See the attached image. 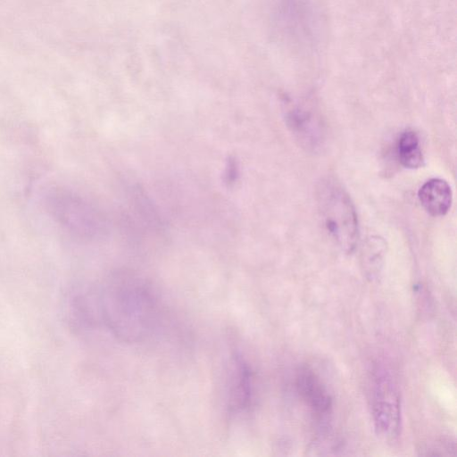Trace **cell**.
Returning <instances> with one entry per match:
<instances>
[{"label": "cell", "instance_id": "10", "mask_svg": "<svg viewBox=\"0 0 457 457\" xmlns=\"http://www.w3.org/2000/svg\"><path fill=\"white\" fill-rule=\"evenodd\" d=\"M129 204L137 218L147 228L161 231L164 228L162 217L146 193L138 187H132L129 193Z\"/></svg>", "mask_w": 457, "mask_h": 457}, {"label": "cell", "instance_id": "6", "mask_svg": "<svg viewBox=\"0 0 457 457\" xmlns=\"http://www.w3.org/2000/svg\"><path fill=\"white\" fill-rule=\"evenodd\" d=\"M228 371L227 409L231 415L241 414L248 411L253 403V373L239 353L233 354Z\"/></svg>", "mask_w": 457, "mask_h": 457}, {"label": "cell", "instance_id": "5", "mask_svg": "<svg viewBox=\"0 0 457 457\" xmlns=\"http://www.w3.org/2000/svg\"><path fill=\"white\" fill-rule=\"evenodd\" d=\"M371 412L377 433L386 438H396L401 429V399L391 375L383 368L372 372L370 386Z\"/></svg>", "mask_w": 457, "mask_h": 457}, {"label": "cell", "instance_id": "7", "mask_svg": "<svg viewBox=\"0 0 457 457\" xmlns=\"http://www.w3.org/2000/svg\"><path fill=\"white\" fill-rule=\"evenodd\" d=\"M285 121L298 141L299 145L308 151L315 152L324 143V129L318 114L303 105L287 108Z\"/></svg>", "mask_w": 457, "mask_h": 457}, {"label": "cell", "instance_id": "2", "mask_svg": "<svg viewBox=\"0 0 457 457\" xmlns=\"http://www.w3.org/2000/svg\"><path fill=\"white\" fill-rule=\"evenodd\" d=\"M43 202L52 220L71 237L96 242L110 234V221L104 211L71 188L51 187Z\"/></svg>", "mask_w": 457, "mask_h": 457}, {"label": "cell", "instance_id": "1", "mask_svg": "<svg viewBox=\"0 0 457 457\" xmlns=\"http://www.w3.org/2000/svg\"><path fill=\"white\" fill-rule=\"evenodd\" d=\"M99 320L121 342L135 344L150 337L161 320L159 298L148 280L120 269L101 284L96 297Z\"/></svg>", "mask_w": 457, "mask_h": 457}, {"label": "cell", "instance_id": "12", "mask_svg": "<svg viewBox=\"0 0 457 457\" xmlns=\"http://www.w3.org/2000/svg\"><path fill=\"white\" fill-rule=\"evenodd\" d=\"M363 252V265L369 278L378 277L381 267L384 253V244L380 239H370Z\"/></svg>", "mask_w": 457, "mask_h": 457}, {"label": "cell", "instance_id": "11", "mask_svg": "<svg viewBox=\"0 0 457 457\" xmlns=\"http://www.w3.org/2000/svg\"><path fill=\"white\" fill-rule=\"evenodd\" d=\"M396 153L400 163L408 169L422 166L423 155L418 134L411 129L404 130L399 137Z\"/></svg>", "mask_w": 457, "mask_h": 457}, {"label": "cell", "instance_id": "8", "mask_svg": "<svg viewBox=\"0 0 457 457\" xmlns=\"http://www.w3.org/2000/svg\"><path fill=\"white\" fill-rule=\"evenodd\" d=\"M297 392L318 419H325L332 408V397L319 375L310 367H302L296 375Z\"/></svg>", "mask_w": 457, "mask_h": 457}, {"label": "cell", "instance_id": "13", "mask_svg": "<svg viewBox=\"0 0 457 457\" xmlns=\"http://www.w3.org/2000/svg\"><path fill=\"white\" fill-rule=\"evenodd\" d=\"M238 178V163L235 157L230 156L227 162L223 172V181L228 186L236 183Z\"/></svg>", "mask_w": 457, "mask_h": 457}, {"label": "cell", "instance_id": "3", "mask_svg": "<svg viewBox=\"0 0 457 457\" xmlns=\"http://www.w3.org/2000/svg\"><path fill=\"white\" fill-rule=\"evenodd\" d=\"M316 199L329 236L343 252H353L359 238V225L347 192L337 179L326 177L317 185Z\"/></svg>", "mask_w": 457, "mask_h": 457}, {"label": "cell", "instance_id": "4", "mask_svg": "<svg viewBox=\"0 0 457 457\" xmlns=\"http://www.w3.org/2000/svg\"><path fill=\"white\" fill-rule=\"evenodd\" d=\"M275 22L293 45L312 49L320 36V18L312 0H275Z\"/></svg>", "mask_w": 457, "mask_h": 457}, {"label": "cell", "instance_id": "9", "mask_svg": "<svg viewBox=\"0 0 457 457\" xmlns=\"http://www.w3.org/2000/svg\"><path fill=\"white\" fill-rule=\"evenodd\" d=\"M420 204L431 216L445 215L452 204V189L442 179H431L425 182L418 192Z\"/></svg>", "mask_w": 457, "mask_h": 457}]
</instances>
